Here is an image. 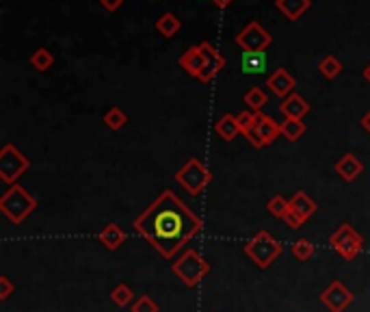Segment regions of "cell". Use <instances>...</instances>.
Masks as SVG:
<instances>
[{
	"label": "cell",
	"instance_id": "6da1fadb",
	"mask_svg": "<svg viewBox=\"0 0 370 312\" xmlns=\"http://www.w3.org/2000/svg\"><path fill=\"white\" fill-rule=\"evenodd\" d=\"M132 226L165 260H174L202 232L204 224L174 191H163Z\"/></svg>",
	"mask_w": 370,
	"mask_h": 312
},
{
	"label": "cell",
	"instance_id": "7a4b0ae2",
	"mask_svg": "<svg viewBox=\"0 0 370 312\" xmlns=\"http://www.w3.org/2000/svg\"><path fill=\"white\" fill-rule=\"evenodd\" d=\"M171 271H174V276L184 286L195 289V286L210 273V265H208V260H204L200 256L197 250H193V247H184L182 254L178 258H174V263H171Z\"/></svg>",
	"mask_w": 370,
	"mask_h": 312
},
{
	"label": "cell",
	"instance_id": "3957f363",
	"mask_svg": "<svg viewBox=\"0 0 370 312\" xmlns=\"http://www.w3.org/2000/svg\"><path fill=\"white\" fill-rule=\"evenodd\" d=\"M35 208H37V200L20 185L9 187V191H5L3 198H0V211H3V215L13 226H20Z\"/></svg>",
	"mask_w": 370,
	"mask_h": 312
},
{
	"label": "cell",
	"instance_id": "277c9868",
	"mask_svg": "<svg viewBox=\"0 0 370 312\" xmlns=\"http://www.w3.org/2000/svg\"><path fill=\"white\" fill-rule=\"evenodd\" d=\"M245 254L254 260V265L260 269H269L277 258L284 254V245L277 243L271 232L260 230L245 243Z\"/></svg>",
	"mask_w": 370,
	"mask_h": 312
},
{
	"label": "cell",
	"instance_id": "5b68a950",
	"mask_svg": "<svg viewBox=\"0 0 370 312\" xmlns=\"http://www.w3.org/2000/svg\"><path fill=\"white\" fill-rule=\"evenodd\" d=\"M176 180L184 191H189L191 195H200L213 182V174H210L208 167H204L200 159H189L178 169Z\"/></svg>",
	"mask_w": 370,
	"mask_h": 312
},
{
	"label": "cell",
	"instance_id": "8992f818",
	"mask_svg": "<svg viewBox=\"0 0 370 312\" xmlns=\"http://www.w3.org/2000/svg\"><path fill=\"white\" fill-rule=\"evenodd\" d=\"M329 245H332L334 250L338 252L340 258H345L349 263V260H355L362 254L364 239L360 237V232L355 230L351 224H340L332 232V237H329Z\"/></svg>",
	"mask_w": 370,
	"mask_h": 312
},
{
	"label": "cell",
	"instance_id": "52a82bcc",
	"mask_svg": "<svg viewBox=\"0 0 370 312\" xmlns=\"http://www.w3.org/2000/svg\"><path fill=\"white\" fill-rule=\"evenodd\" d=\"M29 167H31V161L26 159L13 143H5L3 150H0V180L9 187L18 185L20 176Z\"/></svg>",
	"mask_w": 370,
	"mask_h": 312
},
{
	"label": "cell",
	"instance_id": "ba28073f",
	"mask_svg": "<svg viewBox=\"0 0 370 312\" xmlns=\"http://www.w3.org/2000/svg\"><path fill=\"white\" fill-rule=\"evenodd\" d=\"M273 42L271 33L264 29L260 22H249L245 29L236 35V44L243 48V52H264Z\"/></svg>",
	"mask_w": 370,
	"mask_h": 312
},
{
	"label": "cell",
	"instance_id": "9c48e42d",
	"mask_svg": "<svg viewBox=\"0 0 370 312\" xmlns=\"http://www.w3.org/2000/svg\"><path fill=\"white\" fill-rule=\"evenodd\" d=\"M280 135H282V124H277L271 115L258 113L256 126L251 128V133L247 135V139H249V143L254 148H267Z\"/></svg>",
	"mask_w": 370,
	"mask_h": 312
},
{
	"label": "cell",
	"instance_id": "30bf717a",
	"mask_svg": "<svg viewBox=\"0 0 370 312\" xmlns=\"http://www.w3.org/2000/svg\"><path fill=\"white\" fill-rule=\"evenodd\" d=\"M355 295L347 289L340 280H334L327 289L321 293V304L329 310V312H345L351 304H353Z\"/></svg>",
	"mask_w": 370,
	"mask_h": 312
},
{
	"label": "cell",
	"instance_id": "8fae6325",
	"mask_svg": "<svg viewBox=\"0 0 370 312\" xmlns=\"http://www.w3.org/2000/svg\"><path fill=\"white\" fill-rule=\"evenodd\" d=\"M178 63H180V68H182L184 72L191 74L193 78H197V81L202 83V78H204V74H206V70H208V59H206V55H204V50L200 48V44L184 52Z\"/></svg>",
	"mask_w": 370,
	"mask_h": 312
},
{
	"label": "cell",
	"instance_id": "7c38bea8",
	"mask_svg": "<svg viewBox=\"0 0 370 312\" xmlns=\"http://www.w3.org/2000/svg\"><path fill=\"white\" fill-rule=\"evenodd\" d=\"M267 87L271 89V94H275L277 98H288V96H293L295 94V78L293 74H290L288 70L280 68V70H275L269 78H267Z\"/></svg>",
	"mask_w": 370,
	"mask_h": 312
},
{
	"label": "cell",
	"instance_id": "4fadbf2b",
	"mask_svg": "<svg viewBox=\"0 0 370 312\" xmlns=\"http://www.w3.org/2000/svg\"><path fill=\"white\" fill-rule=\"evenodd\" d=\"M200 48L204 50V55H206V59H208V70H206V74H204V78H202V83H213L215 78H217V74L226 68V59L221 57V52L210 44V42H202L200 44Z\"/></svg>",
	"mask_w": 370,
	"mask_h": 312
},
{
	"label": "cell",
	"instance_id": "5bb4252c",
	"mask_svg": "<svg viewBox=\"0 0 370 312\" xmlns=\"http://www.w3.org/2000/svg\"><path fill=\"white\" fill-rule=\"evenodd\" d=\"M334 169H336V174L345 180V182H353V180H358V176L364 172V163L358 159L355 154H345L342 159L334 165Z\"/></svg>",
	"mask_w": 370,
	"mask_h": 312
},
{
	"label": "cell",
	"instance_id": "9a60e30c",
	"mask_svg": "<svg viewBox=\"0 0 370 312\" xmlns=\"http://www.w3.org/2000/svg\"><path fill=\"white\" fill-rule=\"evenodd\" d=\"M280 111L286 120H303L308 113H310V104L306 98H301L299 94H293L282 100L280 104Z\"/></svg>",
	"mask_w": 370,
	"mask_h": 312
},
{
	"label": "cell",
	"instance_id": "2e32d148",
	"mask_svg": "<svg viewBox=\"0 0 370 312\" xmlns=\"http://www.w3.org/2000/svg\"><path fill=\"white\" fill-rule=\"evenodd\" d=\"M98 241L107 247L109 252H115V250H120V247L124 245L126 241V232L122 230V226H117V224H107L102 228V232L98 234Z\"/></svg>",
	"mask_w": 370,
	"mask_h": 312
},
{
	"label": "cell",
	"instance_id": "e0dca14e",
	"mask_svg": "<svg viewBox=\"0 0 370 312\" xmlns=\"http://www.w3.org/2000/svg\"><path fill=\"white\" fill-rule=\"evenodd\" d=\"M275 5L290 22H295L310 9L312 3H310V0H275Z\"/></svg>",
	"mask_w": 370,
	"mask_h": 312
},
{
	"label": "cell",
	"instance_id": "ac0fdd59",
	"mask_svg": "<svg viewBox=\"0 0 370 312\" xmlns=\"http://www.w3.org/2000/svg\"><path fill=\"white\" fill-rule=\"evenodd\" d=\"M215 133H217L223 141H234L236 137H239V133H241L236 115H230V113L223 115L221 120L215 124Z\"/></svg>",
	"mask_w": 370,
	"mask_h": 312
},
{
	"label": "cell",
	"instance_id": "d6986e66",
	"mask_svg": "<svg viewBox=\"0 0 370 312\" xmlns=\"http://www.w3.org/2000/svg\"><path fill=\"white\" fill-rule=\"evenodd\" d=\"M290 206H293L295 211H297L303 219H306V221L316 213V208H319V204H316L306 191H297L293 198H290Z\"/></svg>",
	"mask_w": 370,
	"mask_h": 312
},
{
	"label": "cell",
	"instance_id": "ffe728a7",
	"mask_svg": "<svg viewBox=\"0 0 370 312\" xmlns=\"http://www.w3.org/2000/svg\"><path fill=\"white\" fill-rule=\"evenodd\" d=\"M264 70H267V52H245L243 55L245 74H262Z\"/></svg>",
	"mask_w": 370,
	"mask_h": 312
},
{
	"label": "cell",
	"instance_id": "44dd1931",
	"mask_svg": "<svg viewBox=\"0 0 370 312\" xmlns=\"http://www.w3.org/2000/svg\"><path fill=\"white\" fill-rule=\"evenodd\" d=\"M180 26H182V22H180V18L176 16V13L167 11V13H163L161 18H158L156 31L161 33L163 37H174L180 31Z\"/></svg>",
	"mask_w": 370,
	"mask_h": 312
},
{
	"label": "cell",
	"instance_id": "7402d4cb",
	"mask_svg": "<svg viewBox=\"0 0 370 312\" xmlns=\"http://www.w3.org/2000/svg\"><path fill=\"white\" fill-rule=\"evenodd\" d=\"M245 104L249 107V111H256V113H262V109L269 104V96L267 91L260 89V87H251L247 94H245Z\"/></svg>",
	"mask_w": 370,
	"mask_h": 312
},
{
	"label": "cell",
	"instance_id": "603a6c76",
	"mask_svg": "<svg viewBox=\"0 0 370 312\" xmlns=\"http://www.w3.org/2000/svg\"><path fill=\"white\" fill-rule=\"evenodd\" d=\"M111 299H113V304L115 306H120V308H126V306H132L135 304V293H132V289L128 284H117L115 289L111 291Z\"/></svg>",
	"mask_w": 370,
	"mask_h": 312
},
{
	"label": "cell",
	"instance_id": "cb8c5ba5",
	"mask_svg": "<svg viewBox=\"0 0 370 312\" xmlns=\"http://www.w3.org/2000/svg\"><path fill=\"white\" fill-rule=\"evenodd\" d=\"M52 63H55V57H52V52L48 48H37L33 55H31V65L39 72H46L52 68Z\"/></svg>",
	"mask_w": 370,
	"mask_h": 312
},
{
	"label": "cell",
	"instance_id": "d4e9b609",
	"mask_svg": "<svg viewBox=\"0 0 370 312\" xmlns=\"http://www.w3.org/2000/svg\"><path fill=\"white\" fill-rule=\"evenodd\" d=\"M306 135V124L301 120H284L282 122V137H286L288 141H297Z\"/></svg>",
	"mask_w": 370,
	"mask_h": 312
},
{
	"label": "cell",
	"instance_id": "484cf974",
	"mask_svg": "<svg viewBox=\"0 0 370 312\" xmlns=\"http://www.w3.org/2000/svg\"><path fill=\"white\" fill-rule=\"evenodd\" d=\"M319 72L327 78V81H334V78L342 72V63L338 61V57L327 55V57L319 63Z\"/></svg>",
	"mask_w": 370,
	"mask_h": 312
},
{
	"label": "cell",
	"instance_id": "4316f807",
	"mask_svg": "<svg viewBox=\"0 0 370 312\" xmlns=\"http://www.w3.org/2000/svg\"><path fill=\"white\" fill-rule=\"evenodd\" d=\"M128 122V115L120 109V107H111L107 113H104V124H107L111 130H122Z\"/></svg>",
	"mask_w": 370,
	"mask_h": 312
},
{
	"label": "cell",
	"instance_id": "83f0119b",
	"mask_svg": "<svg viewBox=\"0 0 370 312\" xmlns=\"http://www.w3.org/2000/svg\"><path fill=\"white\" fill-rule=\"evenodd\" d=\"M316 252V247L308 241V239H299L293 243V256L297 260H301V263H306V260H310Z\"/></svg>",
	"mask_w": 370,
	"mask_h": 312
},
{
	"label": "cell",
	"instance_id": "f1b7e54d",
	"mask_svg": "<svg viewBox=\"0 0 370 312\" xmlns=\"http://www.w3.org/2000/svg\"><path fill=\"white\" fill-rule=\"evenodd\" d=\"M288 208H290V200L282 198V195H275V198H271L269 204H267V211L277 219H284V215L288 213Z\"/></svg>",
	"mask_w": 370,
	"mask_h": 312
},
{
	"label": "cell",
	"instance_id": "f546056e",
	"mask_svg": "<svg viewBox=\"0 0 370 312\" xmlns=\"http://www.w3.org/2000/svg\"><path fill=\"white\" fill-rule=\"evenodd\" d=\"M236 120H239V128H241V133L247 137L251 133V128L256 126V120H258V113L256 111H243L236 115Z\"/></svg>",
	"mask_w": 370,
	"mask_h": 312
},
{
	"label": "cell",
	"instance_id": "4dcf8cb0",
	"mask_svg": "<svg viewBox=\"0 0 370 312\" xmlns=\"http://www.w3.org/2000/svg\"><path fill=\"white\" fill-rule=\"evenodd\" d=\"M158 304L150 295H141L139 299H135V304L130 306V312H158Z\"/></svg>",
	"mask_w": 370,
	"mask_h": 312
},
{
	"label": "cell",
	"instance_id": "1f68e13d",
	"mask_svg": "<svg viewBox=\"0 0 370 312\" xmlns=\"http://www.w3.org/2000/svg\"><path fill=\"white\" fill-rule=\"evenodd\" d=\"M284 224L288 226V228H293V230H297V228H301L303 224H306V219H303L293 206L288 208V213L284 215Z\"/></svg>",
	"mask_w": 370,
	"mask_h": 312
},
{
	"label": "cell",
	"instance_id": "d6a6232c",
	"mask_svg": "<svg viewBox=\"0 0 370 312\" xmlns=\"http://www.w3.org/2000/svg\"><path fill=\"white\" fill-rule=\"evenodd\" d=\"M13 289H16V286H13V282L7 276L0 278V299H3V302H7V299L11 297Z\"/></svg>",
	"mask_w": 370,
	"mask_h": 312
},
{
	"label": "cell",
	"instance_id": "836d02e7",
	"mask_svg": "<svg viewBox=\"0 0 370 312\" xmlns=\"http://www.w3.org/2000/svg\"><path fill=\"white\" fill-rule=\"evenodd\" d=\"M122 3H124V0H100V5L107 11H117L122 7Z\"/></svg>",
	"mask_w": 370,
	"mask_h": 312
},
{
	"label": "cell",
	"instance_id": "e575fe53",
	"mask_svg": "<svg viewBox=\"0 0 370 312\" xmlns=\"http://www.w3.org/2000/svg\"><path fill=\"white\" fill-rule=\"evenodd\" d=\"M362 128L366 130V133H370V111L362 117Z\"/></svg>",
	"mask_w": 370,
	"mask_h": 312
},
{
	"label": "cell",
	"instance_id": "d590c367",
	"mask_svg": "<svg viewBox=\"0 0 370 312\" xmlns=\"http://www.w3.org/2000/svg\"><path fill=\"white\" fill-rule=\"evenodd\" d=\"M213 3H215L219 9H226V7H230V5L234 3V0H213Z\"/></svg>",
	"mask_w": 370,
	"mask_h": 312
},
{
	"label": "cell",
	"instance_id": "8d00e7d4",
	"mask_svg": "<svg viewBox=\"0 0 370 312\" xmlns=\"http://www.w3.org/2000/svg\"><path fill=\"white\" fill-rule=\"evenodd\" d=\"M364 78H366V83H370V63L364 68Z\"/></svg>",
	"mask_w": 370,
	"mask_h": 312
}]
</instances>
